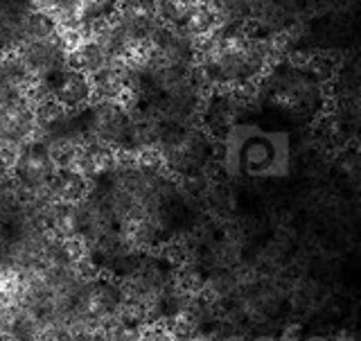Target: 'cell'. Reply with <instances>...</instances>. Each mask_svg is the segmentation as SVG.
Listing matches in <instances>:
<instances>
[{
	"label": "cell",
	"instance_id": "5",
	"mask_svg": "<svg viewBox=\"0 0 361 341\" xmlns=\"http://www.w3.org/2000/svg\"><path fill=\"white\" fill-rule=\"evenodd\" d=\"M180 5H185V7H192V5H199L201 0H178Z\"/></svg>",
	"mask_w": 361,
	"mask_h": 341
},
{
	"label": "cell",
	"instance_id": "3",
	"mask_svg": "<svg viewBox=\"0 0 361 341\" xmlns=\"http://www.w3.org/2000/svg\"><path fill=\"white\" fill-rule=\"evenodd\" d=\"M20 32H23L20 41H48L56 32V20L52 14H45V11H32L23 20Z\"/></svg>",
	"mask_w": 361,
	"mask_h": 341
},
{
	"label": "cell",
	"instance_id": "4",
	"mask_svg": "<svg viewBox=\"0 0 361 341\" xmlns=\"http://www.w3.org/2000/svg\"><path fill=\"white\" fill-rule=\"evenodd\" d=\"M310 73L316 77V79H321V82H330V79H334V73H336V64L330 54H316V56H310Z\"/></svg>",
	"mask_w": 361,
	"mask_h": 341
},
{
	"label": "cell",
	"instance_id": "1",
	"mask_svg": "<svg viewBox=\"0 0 361 341\" xmlns=\"http://www.w3.org/2000/svg\"><path fill=\"white\" fill-rule=\"evenodd\" d=\"M52 97L59 102L66 111H77V109L88 107L90 100H93V88H90L88 75L66 71L61 82L56 84Z\"/></svg>",
	"mask_w": 361,
	"mask_h": 341
},
{
	"label": "cell",
	"instance_id": "2",
	"mask_svg": "<svg viewBox=\"0 0 361 341\" xmlns=\"http://www.w3.org/2000/svg\"><path fill=\"white\" fill-rule=\"evenodd\" d=\"M106 66V52L93 39H84L75 50L66 52V68L71 73L93 75Z\"/></svg>",
	"mask_w": 361,
	"mask_h": 341
}]
</instances>
